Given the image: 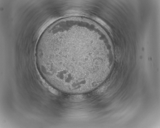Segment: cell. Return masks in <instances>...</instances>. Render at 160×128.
Instances as JSON below:
<instances>
[{
    "label": "cell",
    "mask_w": 160,
    "mask_h": 128,
    "mask_svg": "<svg viewBox=\"0 0 160 128\" xmlns=\"http://www.w3.org/2000/svg\"><path fill=\"white\" fill-rule=\"evenodd\" d=\"M90 37L61 24L47 28L36 50L37 65L46 80L61 91L85 86L97 77Z\"/></svg>",
    "instance_id": "obj_1"
},
{
    "label": "cell",
    "mask_w": 160,
    "mask_h": 128,
    "mask_svg": "<svg viewBox=\"0 0 160 128\" xmlns=\"http://www.w3.org/2000/svg\"><path fill=\"white\" fill-rule=\"evenodd\" d=\"M95 19L96 20V21H98V22L101 23L102 25L104 26H106V23L102 20L99 18H96Z\"/></svg>",
    "instance_id": "obj_2"
}]
</instances>
